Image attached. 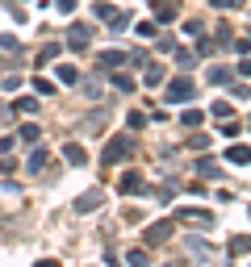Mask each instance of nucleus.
<instances>
[{"instance_id": "1", "label": "nucleus", "mask_w": 251, "mask_h": 267, "mask_svg": "<svg viewBox=\"0 0 251 267\" xmlns=\"http://www.w3.org/2000/svg\"><path fill=\"white\" fill-rule=\"evenodd\" d=\"M188 92H193L188 83H172V96H167V100H188Z\"/></svg>"}]
</instances>
